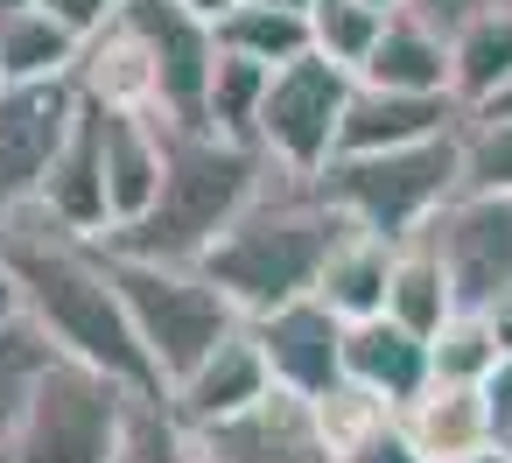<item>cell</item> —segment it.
Wrapping results in <instances>:
<instances>
[{"label":"cell","instance_id":"2","mask_svg":"<svg viewBox=\"0 0 512 463\" xmlns=\"http://www.w3.org/2000/svg\"><path fill=\"white\" fill-rule=\"evenodd\" d=\"M344 232H351V225L337 218V204H330L309 176L267 169L260 197H253V204L232 218V232L197 260V274H204L246 323H260V316H274V309L316 295V281H323V267H330V253H337Z\"/></svg>","mask_w":512,"mask_h":463},{"label":"cell","instance_id":"29","mask_svg":"<svg viewBox=\"0 0 512 463\" xmlns=\"http://www.w3.org/2000/svg\"><path fill=\"white\" fill-rule=\"evenodd\" d=\"M498 337H491V323L484 316H470V309H456L449 323H442V337L428 344V365H435V379H449V386H484L491 372H498Z\"/></svg>","mask_w":512,"mask_h":463},{"label":"cell","instance_id":"4","mask_svg":"<svg viewBox=\"0 0 512 463\" xmlns=\"http://www.w3.org/2000/svg\"><path fill=\"white\" fill-rule=\"evenodd\" d=\"M316 190L337 204V218L351 232H372L386 246H407L414 232H428V218L463 190L456 169V134L421 141V148H393V155H337Z\"/></svg>","mask_w":512,"mask_h":463},{"label":"cell","instance_id":"13","mask_svg":"<svg viewBox=\"0 0 512 463\" xmlns=\"http://www.w3.org/2000/svg\"><path fill=\"white\" fill-rule=\"evenodd\" d=\"M197 442H204L211 463H337L323 428H316V414H309V400H288V393L260 400L253 414H239L225 428H204Z\"/></svg>","mask_w":512,"mask_h":463},{"label":"cell","instance_id":"21","mask_svg":"<svg viewBox=\"0 0 512 463\" xmlns=\"http://www.w3.org/2000/svg\"><path fill=\"white\" fill-rule=\"evenodd\" d=\"M386 281H393V246L372 232H344L316 281V302L337 323H372V316H386Z\"/></svg>","mask_w":512,"mask_h":463},{"label":"cell","instance_id":"42","mask_svg":"<svg viewBox=\"0 0 512 463\" xmlns=\"http://www.w3.org/2000/svg\"><path fill=\"white\" fill-rule=\"evenodd\" d=\"M498 463H512V435H498Z\"/></svg>","mask_w":512,"mask_h":463},{"label":"cell","instance_id":"8","mask_svg":"<svg viewBox=\"0 0 512 463\" xmlns=\"http://www.w3.org/2000/svg\"><path fill=\"white\" fill-rule=\"evenodd\" d=\"M414 239L435 246V260H442V274L456 288V309L484 316L498 295H512V197L456 190L428 218V232H414Z\"/></svg>","mask_w":512,"mask_h":463},{"label":"cell","instance_id":"6","mask_svg":"<svg viewBox=\"0 0 512 463\" xmlns=\"http://www.w3.org/2000/svg\"><path fill=\"white\" fill-rule=\"evenodd\" d=\"M134 400L141 393H127L120 379L57 358L36 379V393H29L22 421H15L8 463H120Z\"/></svg>","mask_w":512,"mask_h":463},{"label":"cell","instance_id":"33","mask_svg":"<svg viewBox=\"0 0 512 463\" xmlns=\"http://www.w3.org/2000/svg\"><path fill=\"white\" fill-rule=\"evenodd\" d=\"M337 463H421V456H414V442L400 435V414H393V421H379L372 435H358L351 449H337Z\"/></svg>","mask_w":512,"mask_h":463},{"label":"cell","instance_id":"17","mask_svg":"<svg viewBox=\"0 0 512 463\" xmlns=\"http://www.w3.org/2000/svg\"><path fill=\"white\" fill-rule=\"evenodd\" d=\"M99 113V106H92ZM99 148H106V197H113V232H127L134 218H148V204L162 197V120L155 113H99Z\"/></svg>","mask_w":512,"mask_h":463},{"label":"cell","instance_id":"23","mask_svg":"<svg viewBox=\"0 0 512 463\" xmlns=\"http://www.w3.org/2000/svg\"><path fill=\"white\" fill-rule=\"evenodd\" d=\"M505 85H512V15L456 29L449 36V99L463 113H484Z\"/></svg>","mask_w":512,"mask_h":463},{"label":"cell","instance_id":"9","mask_svg":"<svg viewBox=\"0 0 512 463\" xmlns=\"http://www.w3.org/2000/svg\"><path fill=\"white\" fill-rule=\"evenodd\" d=\"M85 99L71 78L57 85H0V218L43 197L50 162L64 155Z\"/></svg>","mask_w":512,"mask_h":463},{"label":"cell","instance_id":"15","mask_svg":"<svg viewBox=\"0 0 512 463\" xmlns=\"http://www.w3.org/2000/svg\"><path fill=\"white\" fill-rule=\"evenodd\" d=\"M64 232H78V239H92V246H106L113 239V197H106V148H99V113L85 106L78 113V127H71V141H64V155L50 162V176H43V197H36Z\"/></svg>","mask_w":512,"mask_h":463},{"label":"cell","instance_id":"43","mask_svg":"<svg viewBox=\"0 0 512 463\" xmlns=\"http://www.w3.org/2000/svg\"><path fill=\"white\" fill-rule=\"evenodd\" d=\"M477 463H498V449H491V456H477Z\"/></svg>","mask_w":512,"mask_h":463},{"label":"cell","instance_id":"31","mask_svg":"<svg viewBox=\"0 0 512 463\" xmlns=\"http://www.w3.org/2000/svg\"><path fill=\"white\" fill-rule=\"evenodd\" d=\"M407 15L428 22L435 36H456L470 22H491V15H512V0H407Z\"/></svg>","mask_w":512,"mask_h":463},{"label":"cell","instance_id":"18","mask_svg":"<svg viewBox=\"0 0 512 463\" xmlns=\"http://www.w3.org/2000/svg\"><path fill=\"white\" fill-rule=\"evenodd\" d=\"M428 379H435V365H428V344L414 330H400L386 316L344 323V386H358V393H372V400H386L400 414Z\"/></svg>","mask_w":512,"mask_h":463},{"label":"cell","instance_id":"37","mask_svg":"<svg viewBox=\"0 0 512 463\" xmlns=\"http://www.w3.org/2000/svg\"><path fill=\"white\" fill-rule=\"evenodd\" d=\"M8 316H22V288H15L8 260H0V323H8Z\"/></svg>","mask_w":512,"mask_h":463},{"label":"cell","instance_id":"11","mask_svg":"<svg viewBox=\"0 0 512 463\" xmlns=\"http://www.w3.org/2000/svg\"><path fill=\"white\" fill-rule=\"evenodd\" d=\"M253 337H260V358H267V372H274V393L316 407V400H330V393L344 386V323H337L316 295H302V302L260 316Z\"/></svg>","mask_w":512,"mask_h":463},{"label":"cell","instance_id":"45","mask_svg":"<svg viewBox=\"0 0 512 463\" xmlns=\"http://www.w3.org/2000/svg\"><path fill=\"white\" fill-rule=\"evenodd\" d=\"M120 8H127V0H120Z\"/></svg>","mask_w":512,"mask_h":463},{"label":"cell","instance_id":"41","mask_svg":"<svg viewBox=\"0 0 512 463\" xmlns=\"http://www.w3.org/2000/svg\"><path fill=\"white\" fill-rule=\"evenodd\" d=\"M22 8H36V0H0V15H22Z\"/></svg>","mask_w":512,"mask_h":463},{"label":"cell","instance_id":"14","mask_svg":"<svg viewBox=\"0 0 512 463\" xmlns=\"http://www.w3.org/2000/svg\"><path fill=\"white\" fill-rule=\"evenodd\" d=\"M400 435L414 442L421 463H477V456L498 449L484 386H449V379H428V386L400 407Z\"/></svg>","mask_w":512,"mask_h":463},{"label":"cell","instance_id":"19","mask_svg":"<svg viewBox=\"0 0 512 463\" xmlns=\"http://www.w3.org/2000/svg\"><path fill=\"white\" fill-rule=\"evenodd\" d=\"M71 85H78V99L99 106V113H155V106H162L155 57H148V43H141L127 22H113L106 36H92V43L78 50Z\"/></svg>","mask_w":512,"mask_h":463},{"label":"cell","instance_id":"30","mask_svg":"<svg viewBox=\"0 0 512 463\" xmlns=\"http://www.w3.org/2000/svg\"><path fill=\"white\" fill-rule=\"evenodd\" d=\"M120 463H211V456H204V442L169 414V400H134Z\"/></svg>","mask_w":512,"mask_h":463},{"label":"cell","instance_id":"35","mask_svg":"<svg viewBox=\"0 0 512 463\" xmlns=\"http://www.w3.org/2000/svg\"><path fill=\"white\" fill-rule=\"evenodd\" d=\"M484 323H491V337H498V351H512V295H498V302L484 309Z\"/></svg>","mask_w":512,"mask_h":463},{"label":"cell","instance_id":"7","mask_svg":"<svg viewBox=\"0 0 512 463\" xmlns=\"http://www.w3.org/2000/svg\"><path fill=\"white\" fill-rule=\"evenodd\" d=\"M358 78L337 71L330 57H295L267 78V99H260V155L288 176H323L337 162V141H344V106H351Z\"/></svg>","mask_w":512,"mask_h":463},{"label":"cell","instance_id":"44","mask_svg":"<svg viewBox=\"0 0 512 463\" xmlns=\"http://www.w3.org/2000/svg\"><path fill=\"white\" fill-rule=\"evenodd\" d=\"M0 463H8V449H0Z\"/></svg>","mask_w":512,"mask_h":463},{"label":"cell","instance_id":"3","mask_svg":"<svg viewBox=\"0 0 512 463\" xmlns=\"http://www.w3.org/2000/svg\"><path fill=\"white\" fill-rule=\"evenodd\" d=\"M162 148H169L162 197L148 204V218L113 232L106 253L113 260H155V267H197L232 232V218L260 197L274 162L260 148L211 134V127H176V120H162Z\"/></svg>","mask_w":512,"mask_h":463},{"label":"cell","instance_id":"27","mask_svg":"<svg viewBox=\"0 0 512 463\" xmlns=\"http://www.w3.org/2000/svg\"><path fill=\"white\" fill-rule=\"evenodd\" d=\"M267 78H274V71L246 64V57H218V78H211V99H204V127L225 134V141H239V148H260L253 134H260Z\"/></svg>","mask_w":512,"mask_h":463},{"label":"cell","instance_id":"12","mask_svg":"<svg viewBox=\"0 0 512 463\" xmlns=\"http://www.w3.org/2000/svg\"><path fill=\"white\" fill-rule=\"evenodd\" d=\"M260 400H274V372H267V358H260V337H253V323H239L183 386H169V414L183 421V428H225V421H239V414H253Z\"/></svg>","mask_w":512,"mask_h":463},{"label":"cell","instance_id":"40","mask_svg":"<svg viewBox=\"0 0 512 463\" xmlns=\"http://www.w3.org/2000/svg\"><path fill=\"white\" fill-rule=\"evenodd\" d=\"M365 8H379V15H400V8H407V0H365Z\"/></svg>","mask_w":512,"mask_h":463},{"label":"cell","instance_id":"38","mask_svg":"<svg viewBox=\"0 0 512 463\" xmlns=\"http://www.w3.org/2000/svg\"><path fill=\"white\" fill-rule=\"evenodd\" d=\"M246 8H274V15H302V22H309L316 0H246Z\"/></svg>","mask_w":512,"mask_h":463},{"label":"cell","instance_id":"32","mask_svg":"<svg viewBox=\"0 0 512 463\" xmlns=\"http://www.w3.org/2000/svg\"><path fill=\"white\" fill-rule=\"evenodd\" d=\"M36 8H43L71 43H92V36H106V29L120 22V0H36Z\"/></svg>","mask_w":512,"mask_h":463},{"label":"cell","instance_id":"34","mask_svg":"<svg viewBox=\"0 0 512 463\" xmlns=\"http://www.w3.org/2000/svg\"><path fill=\"white\" fill-rule=\"evenodd\" d=\"M484 407H491V428L512 435V351L498 358V372L484 379Z\"/></svg>","mask_w":512,"mask_h":463},{"label":"cell","instance_id":"39","mask_svg":"<svg viewBox=\"0 0 512 463\" xmlns=\"http://www.w3.org/2000/svg\"><path fill=\"white\" fill-rule=\"evenodd\" d=\"M484 113H491V120H512V85H505V92H498V99H491Z\"/></svg>","mask_w":512,"mask_h":463},{"label":"cell","instance_id":"20","mask_svg":"<svg viewBox=\"0 0 512 463\" xmlns=\"http://www.w3.org/2000/svg\"><path fill=\"white\" fill-rule=\"evenodd\" d=\"M358 85H372V92H414V99H449V36H435L428 22H414L400 8L386 22L379 50L365 57Z\"/></svg>","mask_w":512,"mask_h":463},{"label":"cell","instance_id":"24","mask_svg":"<svg viewBox=\"0 0 512 463\" xmlns=\"http://www.w3.org/2000/svg\"><path fill=\"white\" fill-rule=\"evenodd\" d=\"M78 50L43 8H22V15H0V85H57L78 71Z\"/></svg>","mask_w":512,"mask_h":463},{"label":"cell","instance_id":"26","mask_svg":"<svg viewBox=\"0 0 512 463\" xmlns=\"http://www.w3.org/2000/svg\"><path fill=\"white\" fill-rule=\"evenodd\" d=\"M386 22H393V15L365 8V0H316V8H309V50L358 78V71H365V57L379 50Z\"/></svg>","mask_w":512,"mask_h":463},{"label":"cell","instance_id":"22","mask_svg":"<svg viewBox=\"0 0 512 463\" xmlns=\"http://www.w3.org/2000/svg\"><path fill=\"white\" fill-rule=\"evenodd\" d=\"M449 316H456V288H449V274H442L435 246H428V239H407V246H393L386 323H400V330H414L421 344H435Z\"/></svg>","mask_w":512,"mask_h":463},{"label":"cell","instance_id":"28","mask_svg":"<svg viewBox=\"0 0 512 463\" xmlns=\"http://www.w3.org/2000/svg\"><path fill=\"white\" fill-rule=\"evenodd\" d=\"M456 169L470 197H512V120L463 113L456 127Z\"/></svg>","mask_w":512,"mask_h":463},{"label":"cell","instance_id":"1","mask_svg":"<svg viewBox=\"0 0 512 463\" xmlns=\"http://www.w3.org/2000/svg\"><path fill=\"white\" fill-rule=\"evenodd\" d=\"M0 260H8V274L22 288V316L50 337L57 358L92 365L141 400H162V379H155V365L127 323L106 246L64 232L43 204H22V211L0 218Z\"/></svg>","mask_w":512,"mask_h":463},{"label":"cell","instance_id":"10","mask_svg":"<svg viewBox=\"0 0 512 463\" xmlns=\"http://www.w3.org/2000/svg\"><path fill=\"white\" fill-rule=\"evenodd\" d=\"M120 22H127V29L148 43V57H155V85H162L155 120L204 127V99H211V78H218V29L197 22L183 0H127Z\"/></svg>","mask_w":512,"mask_h":463},{"label":"cell","instance_id":"16","mask_svg":"<svg viewBox=\"0 0 512 463\" xmlns=\"http://www.w3.org/2000/svg\"><path fill=\"white\" fill-rule=\"evenodd\" d=\"M463 127L456 99H414V92H372L358 85L344 106V141L337 155H393V148H421Z\"/></svg>","mask_w":512,"mask_h":463},{"label":"cell","instance_id":"25","mask_svg":"<svg viewBox=\"0 0 512 463\" xmlns=\"http://www.w3.org/2000/svg\"><path fill=\"white\" fill-rule=\"evenodd\" d=\"M218 57H246L260 71H281L295 57H309V22L302 15H274V8H232L218 22Z\"/></svg>","mask_w":512,"mask_h":463},{"label":"cell","instance_id":"36","mask_svg":"<svg viewBox=\"0 0 512 463\" xmlns=\"http://www.w3.org/2000/svg\"><path fill=\"white\" fill-rule=\"evenodd\" d=\"M183 8H190L197 22H211V29H218V22H225L232 8H246V0H183Z\"/></svg>","mask_w":512,"mask_h":463},{"label":"cell","instance_id":"5","mask_svg":"<svg viewBox=\"0 0 512 463\" xmlns=\"http://www.w3.org/2000/svg\"><path fill=\"white\" fill-rule=\"evenodd\" d=\"M113 281H120V302H127V323L162 379V400L169 386H183L246 316L197 274V267H155V260H113Z\"/></svg>","mask_w":512,"mask_h":463}]
</instances>
